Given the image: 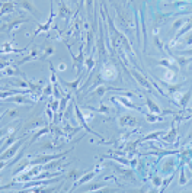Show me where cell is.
<instances>
[{
  "mask_svg": "<svg viewBox=\"0 0 192 193\" xmlns=\"http://www.w3.org/2000/svg\"><path fill=\"white\" fill-rule=\"evenodd\" d=\"M159 65H164V67L170 68V64H169L168 61H159Z\"/></svg>",
  "mask_w": 192,
  "mask_h": 193,
  "instance_id": "40",
  "label": "cell"
},
{
  "mask_svg": "<svg viewBox=\"0 0 192 193\" xmlns=\"http://www.w3.org/2000/svg\"><path fill=\"white\" fill-rule=\"evenodd\" d=\"M189 97H191V90H188V91H186V93H185V95H184V97L180 99L179 106H180V107H185V106H186V103H188Z\"/></svg>",
  "mask_w": 192,
  "mask_h": 193,
  "instance_id": "21",
  "label": "cell"
},
{
  "mask_svg": "<svg viewBox=\"0 0 192 193\" xmlns=\"http://www.w3.org/2000/svg\"><path fill=\"white\" fill-rule=\"evenodd\" d=\"M163 141H166V142H176V128H175V126L172 128V132H169Z\"/></svg>",
  "mask_w": 192,
  "mask_h": 193,
  "instance_id": "17",
  "label": "cell"
},
{
  "mask_svg": "<svg viewBox=\"0 0 192 193\" xmlns=\"http://www.w3.org/2000/svg\"><path fill=\"white\" fill-rule=\"evenodd\" d=\"M179 54H182V55H192V50H184V51H180Z\"/></svg>",
  "mask_w": 192,
  "mask_h": 193,
  "instance_id": "37",
  "label": "cell"
},
{
  "mask_svg": "<svg viewBox=\"0 0 192 193\" xmlns=\"http://www.w3.org/2000/svg\"><path fill=\"white\" fill-rule=\"evenodd\" d=\"M74 110H76V115H77V119H79V121H80V125L83 126V128H84V129H86V131H88V132H92V134H95V132H93V131H92V129H90V128H89V126H88V125H86V121H84V118H83V115H82V112H80V109H79V107H77V106H76V109H74ZM95 135H98V134H95ZM98 137H100V135H98Z\"/></svg>",
  "mask_w": 192,
  "mask_h": 193,
  "instance_id": "7",
  "label": "cell"
},
{
  "mask_svg": "<svg viewBox=\"0 0 192 193\" xmlns=\"http://www.w3.org/2000/svg\"><path fill=\"white\" fill-rule=\"evenodd\" d=\"M4 116H8V119L18 118V116H19V110L18 109H10V110H8V112L4 113Z\"/></svg>",
  "mask_w": 192,
  "mask_h": 193,
  "instance_id": "23",
  "label": "cell"
},
{
  "mask_svg": "<svg viewBox=\"0 0 192 193\" xmlns=\"http://www.w3.org/2000/svg\"><path fill=\"white\" fill-rule=\"evenodd\" d=\"M58 13H60L61 18H66V16H68V13H70V9L66 6L64 2H60V10H58Z\"/></svg>",
  "mask_w": 192,
  "mask_h": 193,
  "instance_id": "15",
  "label": "cell"
},
{
  "mask_svg": "<svg viewBox=\"0 0 192 193\" xmlns=\"http://www.w3.org/2000/svg\"><path fill=\"white\" fill-rule=\"evenodd\" d=\"M98 112H102V113H109V109L105 105H100V109H98Z\"/></svg>",
  "mask_w": 192,
  "mask_h": 193,
  "instance_id": "34",
  "label": "cell"
},
{
  "mask_svg": "<svg viewBox=\"0 0 192 193\" xmlns=\"http://www.w3.org/2000/svg\"><path fill=\"white\" fill-rule=\"evenodd\" d=\"M67 99H68V97H67ZM67 99H61V103H60V105H61V106H60V113H63L64 107H66V106H64V105L67 103Z\"/></svg>",
  "mask_w": 192,
  "mask_h": 193,
  "instance_id": "35",
  "label": "cell"
},
{
  "mask_svg": "<svg viewBox=\"0 0 192 193\" xmlns=\"http://www.w3.org/2000/svg\"><path fill=\"white\" fill-rule=\"evenodd\" d=\"M175 164H176L175 160H172V158H168V160L164 161V165H163V173L164 174L170 173V171L175 169Z\"/></svg>",
  "mask_w": 192,
  "mask_h": 193,
  "instance_id": "8",
  "label": "cell"
},
{
  "mask_svg": "<svg viewBox=\"0 0 192 193\" xmlns=\"http://www.w3.org/2000/svg\"><path fill=\"white\" fill-rule=\"evenodd\" d=\"M67 153L70 151H66V153H56V154H51V155H38L35 158H29V163L31 165H36V164H47L48 161H54V160H60V158H64L67 155Z\"/></svg>",
  "mask_w": 192,
  "mask_h": 193,
  "instance_id": "1",
  "label": "cell"
},
{
  "mask_svg": "<svg viewBox=\"0 0 192 193\" xmlns=\"http://www.w3.org/2000/svg\"><path fill=\"white\" fill-rule=\"evenodd\" d=\"M50 107H51V109L54 110V112H56V110L58 109V102H54V103H51V106H50Z\"/></svg>",
  "mask_w": 192,
  "mask_h": 193,
  "instance_id": "39",
  "label": "cell"
},
{
  "mask_svg": "<svg viewBox=\"0 0 192 193\" xmlns=\"http://www.w3.org/2000/svg\"><path fill=\"white\" fill-rule=\"evenodd\" d=\"M172 179H173V176H169V177H168V180H166V181H164V183H163V187H162V192H163V190L166 189V187H168V185H169V183H170V181H172Z\"/></svg>",
  "mask_w": 192,
  "mask_h": 193,
  "instance_id": "33",
  "label": "cell"
},
{
  "mask_svg": "<svg viewBox=\"0 0 192 193\" xmlns=\"http://www.w3.org/2000/svg\"><path fill=\"white\" fill-rule=\"evenodd\" d=\"M47 132H48V128H44V129H40V131H38V132H36L35 135H34V138H32V139H31V144H32V142H35V141H36V139H38V138H40V137H42V135H45V134H47Z\"/></svg>",
  "mask_w": 192,
  "mask_h": 193,
  "instance_id": "25",
  "label": "cell"
},
{
  "mask_svg": "<svg viewBox=\"0 0 192 193\" xmlns=\"http://www.w3.org/2000/svg\"><path fill=\"white\" fill-rule=\"evenodd\" d=\"M109 90H118V89H114V87H106V86H100V87H98V89L93 91V95L104 96L105 91H109Z\"/></svg>",
  "mask_w": 192,
  "mask_h": 193,
  "instance_id": "14",
  "label": "cell"
},
{
  "mask_svg": "<svg viewBox=\"0 0 192 193\" xmlns=\"http://www.w3.org/2000/svg\"><path fill=\"white\" fill-rule=\"evenodd\" d=\"M115 100H120V102L122 103V105H125V106H127V107H131V109H137V110H141L140 107L134 106V105H132V103L130 102V100H127V99H124V97H118V99H115Z\"/></svg>",
  "mask_w": 192,
  "mask_h": 193,
  "instance_id": "19",
  "label": "cell"
},
{
  "mask_svg": "<svg viewBox=\"0 0 192 193\" xmlns=\"http://www.w3.org/2000/svg\"><path fill=\"white\" fill-rule=\"evenodd\" d=\"M180 87H182V84H176V86H169V93H170V95H175V93L179 90Z\"/></svg>",
  "mask_w": 192,
  "mask_h": 193,
  "instance_id": "27",
  "label": "cell"
},
{
  "mask_svg": "<svg viewBox=\"0 0 192 193\" xmlns=\"http://www.w3.org/2000/svg\"><path fill=\"white\" fill-rule=\"evenodd\" d=\"M182 25H184V20H182V19H178L175 22V25H173V29H175V31H178V29H179Z\"/></svg>",
  "mask_w": 192,
  "mask_h": 193,
  "instance_id": "29",
  "label": "cell"
},
{
  "mask_svg": "<svg viewBox=\"0 0 192 193\" xmlns=\"http://www.w3.org/2000/svg\"><path fill=\"white\" fill-rule=\"evenodd\" d=\"M146 119H147V122H157V121H163V118H160L157 115H152V113H146Z\"/></svg>",
  "mask_w": 192,
  "mask_h": 193,
  "instance_id": "22",
  "label": "cell"
},
{
  "mask_svg": "<svg viewBox=\"0 0 192 193\" xmlns=\"http://www.w3.org/2000/svg\"><path fill=\"white\" fill-rule=\"evenodd\" d=\"M95 171H90V173H86L84 174V177H82L79 180V183H76V185H74V187H76V186H82V185H84V183H86V181L88 180H90V179H93L95 177Z\"/></svg>",
  "mask_w": 192,
  "mask_h": 193,
  "instance_id": "12",
  "label": "cell"
},
{
  "mask_svg": "<svg viewBox=\"0 0 192 193\" xmlns=\"http://www.w3.org/2000/svg\"><path fill=\"white\" fill-rule=\"evenodd\" d=\"M61 2H64V0H61Z\"/></svg>",
  "mask_w": 192,
  "mask_h": 193,
  "instance_id": "45",
  "label": "cell"
},
{
  "mask_svg": "<svg viewBox=\"0 0 192 193\" xmlns=\"http://www.w3.org/2000/svg\"><path fill=\"white\" fill-rule=\"evenodd\" d=\"M12 84H13V86H20V87H29V83L22 81V80H18V81H13Z\"/></svg>",
  "mask_w": 192,
  "mask_h": 193,
  "instance_id": "28",
  "label": "cell"
},
{
  "mask_svg": "<svg viewBox=\"0 0 192 193\" xmlns=\"http://www.w3.org/2000/svg\"><path fill=\"white\" fill-rule=\"evenodd\" d=\"M36 55H38V50H34V51H32V54H29L28 57H25L24 60H22V61H19V64H24V63H26V61H29V60H34V58H36Z\"/></svg>",
  "mask_w": 192,
  "mask_h": 193,
  "instance_id": "24",
  "label": "cell"
},
{
  "mask_svg": "<svg viewBox=\"0 0 192 193\" xmlns=\"http://www.w3.org/2000/svg\"><path fill=\"white\" fill-rule=\"evenodd\" d=\"M82 174H83L82 171H79V170L74 169V170H70V171L66 174V179H76V180H77V179L82 176Z\"/></svg>",
  "mask_w": 192,
  "mask_h": 193,
  "instance_id": "16",
  "label": "cell"
},
{
  "mask_svg": "<svg viewBox=\"0 0 192 193\" xmlns=\"http://www.w3.org/2000/svg\"><path fill=\"white\" fill-rule=\"evenodd\" d=\"M8 102H13V103H22V105H28L31 103L29 99H26L25 96H15V97H10L8 99Z\"/></svg>",
  "mask_w": 192,
  "mask_h": 193,
  "instance_id": "9",
  "label": "cell"
},
{
  "mask_svg": "<svg viewBox=\"0 0 192 193\" xmlns=\"http://www.w3.org/2000/svg\"><path fill=\"white\" fill-rule=\"evenodd\" d=\"M118 122L121 126H128V128H134L136 125H138V121L131 115H122Z\"/></svg>",
  "mask_w": 192,
  "mask_h": 193,
  "instance_id": "4",
  "label": "cell"
},
{
  "mask_svg": "<svg viewBox=\"0 0 192 193\" xmlns=\"http://www.w3.org/2000/svg\"><path fill=\"white\" fill-rule=\"evenodd\" d=\"M191 139H192V131H191V132H189V135H188V137H186V141H185V142H189V141H191Z\"/></svg>",
  "mask_w": 192,
  "mask_h": 193,
  "instance_id": "43",
  "label": "cell"
},
{
  "mask_svg": "<svg viewBox=\"0 0 192 193\" xmlns=\"http://www.w3.org/2000/svg\"><path fill=\"white\" fill-rule=\"evenodd\" d=\"M24 142H25V139H18V141L13 144L10 148H9L8 151H3V154H2V161H4L6 158H10L12 155H15L16 154V151L19 150V147L20 145H24Z\"/></svg>",
  "mask_w": 192,
  "mask_h": 193,
  "instance_id": "2",
  "label": "cell"
},
{
  "mask_svg": "<svg viewBox=\"0 0 192 193\" xmlns=\"http://www.w3.org/2000/svg\"><path fill=\"white\" fill-rule=\"evenodd\" d=\"M116 74V68L112 65V64H105L104 65V70L100 71V76L104 80H111L114 79Z\"/></svg>",
  "mask_w": 192,
  "mask_h": 193,
  "instance_id": "3",
  "label": "cell"
},
{
  "mask_svg": "<svg viewBox=\"0 0 192 193\" xmlns=\"http://www.w3.org/2000/svg\"><path fill=\"white\" fill-rule=\"evenodd\" d=\"M13 9H15V3L13 2H4L3 4H2V15H4V13L8 12V13H10V12H13Z\"/></svg>",
  "mask_w": 192,
  "mask_h": 193,
  "instance_id": "10",
  "label": "cell"
},
{
  "mask_svg": "<svg viewBox=\"0 0 192 193\" xmlns=\"http://www.w3.org/2000/svg\"><path fill=\"white\" fill-rule=\"evenodd\" d=\"M92 36H93V31H90L88 34V48L90 47V42H92Z\"/></svg>",
  "mask_w": 192,
  "mask_h": 193,
  "instance_id": "36",
  "label": "cell"
},
{
  "mask_svg": "<svg viewBox=\"0 0 192 193\" xmlns=\"http://www.w3.org/2000/svg\"><path fill=\"white\" fill-rule=\"evenodd\" d=\"M146 102H147V106H148V110H150V112H153V113H159V112H160V107L157 106L156 103L153 102L150 97L146 99Z\"/></svg>",
  "mask_w": 192,
  "mask_h": 193,
  "instance_id": "11",
  "label": "cell"
},
{
  "mask_svg": "<svg viewBox=\"0 0 192 193\" xmlns=\"http://www.w3.org/2000/svg\"><path fill=\"white\" fill-rule=\"evenodd\" d=\"M189 29H192V19L189 20L188 25H186V26H185L184 29H179V31H178V34H176V36H175V39H173V42H175V41L178 39V38H180V36L184 35V34H186V32H188Z\"/></svg>",
  "mask_w": 192,
  "mask_h": 193,
  "instance_id": "13",
  "label": "cell"
},
{
  "mask_svg": "<svg viewBox=\"0 0 192 193\" xmlns=\"http://www.w3.org/2000/svg\"><path fill=\"white\" fill-rule=\"evenodd\" d=\"M153 185L156 186V187H159V186L162 185V179H160L159 176H156V177H153Z\"/></svg>",
  "mask_w": 192,
  "mask_h": 193,
  "instance_id": "31",
  "label": "cell"
},
{
  "mask_svg": "<svg viewBox=\"0 0 192 193\" xmlns=\"http://www.w3.org/2000/svg\"><path fill=\"white\" fill-rule=\"evenodd\" d=\"M86 65L89 67V70L92 68V65H93V60L92 58H88V61H86Z\"/></svg>",
  "mask_w": 192,
  "mask_h": 193,
  "instance_id": "38",
  "label": "cell"
},
{
  "mask_svg": "<svg viewBox=\"0 0 192 193\" xmlns=\"http://www.w3.org/2000/svg\"><path fill=\"white\" fill-rule=\"evenodd\" d=\"M90 6H92V0H86V8H88V10Z\"/></svg>",
  "mask_w": 192,
  "mask_h": 193,
  "instance_id": "42",
  "label": "cell"
},
{
  "mask_svg": "<svg viewBox=\"0 0 192 193\" xmlns=\"http://www.w3.org/2000/svg\"><path fill=\"white\" fill-rule=\"evenodd\" d=\"M179 183H180V185H185V183H186V177H185L184 169H182V171H180V179H179Z\"/></svg>",
  "mask_w": 192,
  "mask_h": 193,
  "instance_id": "32",
  "label": "cell"
},
{
  "mask_svg": "<svg viewBox=\"0 0 192 193\" xmlns=\"http://www.w3.org/2000/svg\"><path fill=\"white\" fill-rule=\"evenodd\" d=\"M4 74H8V76H12V74H19V71L15 70V68H8V70L4 71Z\"/></svg>",
  "mask_w": 192,
  "mask_h": 193,
  "instance_id": "30",
  "label": "cell"
},
{
  "mask_svg": "<svg viewBox=\"0 0 192 193\" xmlns=\"http://www.w3.org/2000/svg\"><path fill=\"white\" fill-rule=\"evenodd\" d=\"M163 134H164V131H156V132H153V134L147 135V137L141 138V141H150V139H154V138H159L160 135H163Z\"/></svg>",
  "mask_w": 192,
  "mask_h": 193,
  "instance_id": "18",
  "label": "cell"
},
{
  "mask_svg": "<svg viewBox=\"0 0 192 193\" xmlns=\"http://www.w3.org/2000/svg\"><path fill=\"white\" fill-rule=\"evenodd\" d=\"M18 3H19L20 8L25 9V10H28V12H31L32 15H35L36 13L35 8H34V3H32V0H18Z\"/></svg>",
  "mask_w": 192,
  "mask_h": 193,
  "instance_id": "6",
  "label": "cell"
},
{
  "mask_svg": "<svg viewBox=\"0 0 192 193\" xmlns=\"http://www.w3.org/2000/svg\"><path fill=\"white\" fill-rule=\"evenodd\" d=\"M102 187H105V185H100V183H93V185H88V187H86V192L88 190H90V192H93V190H102Z\"/></svg>",
  "mask_w": 192,
  "mask_h": 193,
  "instance_id": "20",
  "label": "cell"
},
{
  "mask_svg": "<svg viewBox=\"0 0 192 193\" xmlns=\"http://www.w3.org/2000/svg\"><path fill=\"white\" fill-rule=\"evenodd\" d=\"M131 74H132V77H134L137 81L140 83L143 87H146V89H148V90H152V84H150V81H148V80L144 77V76H141L140 73H138V71H136V70H132Z\"/></svg>",
  "mask_w": 192,
  "mask_h": 193,
  "instance_id": "5",
  "label": "cell"
},
{
  "mask_svg": "<svg viewBox=\"0 0 192 193\" xmlns=\"http://www.w3.org/2000/svg\"><path fill=\"white\" fill-rule=\"evenodd\" d=\"M25 20H26V19H18V20H13L12 23H10V25H9V26H8V31H12L13 28H16V26H18V25L24 23Z\"/></svg>",
  "mask_w": 192,
  "mask_h": 193,
  "instance_id": "26",
  "label": "cell"
},
{
  "mask_svg": "<svg viewBox=\"0 0 192 193\" xmlns=\"http://www.w3.org/2000/svg\"><path fill=\"white\" fill-rule=\"evenodd\" d=\"M73 2H74V3H76V0H73Z\"/></svg>",
  "mask_w": 192,
  "mask_h": 193,
  "instance_id": "44",
  "label": "cell"
},
{
  "mask_svg": "<svg viewBox=\"0 0 192 193\" xmlns=\"http://www.w3.org/2000/svg\"><path fill=\"white\" fill-rule=\"evenodd\" d=\"M51 52H54V50H52L51 47H47V48H45V54H47V55H50Z\"/></svg>",
  "mask_w": 192,
  "mask_h": 193,
  "instance_id": "41",
  "label": "cell"
}]
</instances>
